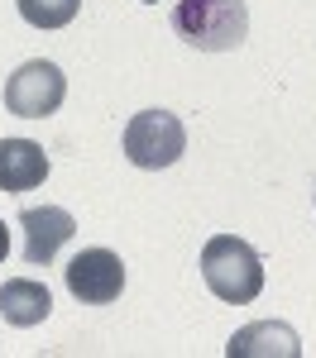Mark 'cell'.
Returning <instances> with one entry per match:
<instances>
[{
	"label": "cell",
	"instance_id": "cell-1",
	"mask_svg": "<svg viewBox=\"0 0 316 358\" xmlns=\"http://www.w3.org/2000/svg\"><path fill=\"white\" fill-rule=\"evenodd\" d=\"M172 34L201 53H235L249 34V10L245 0H177Z\"/></svg>",
	"mask_w": 316,
	"mask_h": 358
},
{
	"label": "cell",
	"instance_id": "cell-2",
	"mask_svg": "<svg viewBox=\"0 0 316 358\" xmlns=\"http://www.w3.org/2000/svg\"><path fill=\"white\" fill-rule=\"evenodd\" d=\"M201 277L230 306H245L263 292V263H259L254 248L245 239H235V234L206 239V248H201Z\"/></svg>",
	"mask_w": 316,
	"mask_h": 358
},
{
	"label": "cell",
	"instance_id": "cell-3",
	"mask_svg": "<svg viewBox=\"0 0 316 358\" xmlns=\"http://www.w3.org/2000/svg\"><path fill=\"white\" fill-rule=\"evenodd\" d=\"M125 158L144 172H158V167H172L182 153H187V129L172 110H139L130 124H125V138H120Z\"/></svg>",
	"mask_w": 316,
	"mask_h": 358
},
{
	"label": "cell",
	"instance_id": "cell-4",
	"mask_svg": "<svg viewBox=\"0 0 316 358\" xmlns=\"http://www.w3.org/2000/svg\"><path fill=\"white\" fill-rule=\"evenodd\" d=\"M62 96H67V77L53 62L34 57L5 82V110L20 115V120H43V115H57Z\"/></svg>",
	"mask_w": 316,
	"mask_h": 358
},
{
	"label": "cell",
	"instance_id": "cell-5",
	"mask_svg": "<svg viewBox=\"0 0 316 358\" xmlns=\"http://www.w3.org/2000/svg\"><path fill=\"white\" fill-rule=\"evenodd\" d=\"M62 277H67V292L82 306H111L125 292V263H120V253H111V248H82L62 268Z\"/></svg>",
	"mask_w": 316,
	"mask_h": 358
},
{
	"label": "cell",
	"instance_id": "cell-6",
	"mask_svg": "<svg viewBox=\"0 0 316 358\" xmlns=\"http://www.w3.org/2000/svg\"><path fill=\"white\" fill-rule=\"evenodd\" d=\"M20 229H25V263L29 268H48L57 258V248L77 234V220L62 206H29L20 215Z\"/></svg>",
	"mask_w": 316,
	"mask_h": 358
},
{
	"label": "cell",
	"instance_id": "cell-7",
	"mask_svg": "<svg viewBox=\"0 0 316 358\" xmlns=\"http://www.w3.org/2000/svg\"><path fill=\"white\" fill-rule=\"evenodd\" d=\"M230 358H302V339H297V330L292 325H283V320H254V325H245V330L230 334L226 344Z\"/></svg>",
	"mask_w": 316,
	"mask_h": 358
},
{
	"label": "cell",
	"instance_id": "cell-8",
	"mask_svg": "<svg viewBox=\"0 0 316 358\" xmlns=\"http://www.w3.org/2000/svg\"><path fill=\"white\" fill-rule=\"evenodd\" d=\"M48 177V153L34 138H0V192H34Z\"/></svg>",
	"mask_w": 316,
	"mask_h": 358
},
{
	"label": "cell",
	"instance_id": "cell-9",
	"mask_svg": "<svg viewBox=\"0 0 316 358\" xmlns=\"http://www.w3.org/2000/svg\"><path fill=\"white\" fill-rule=\"evenodd\" d=\"M48 310H53V296H48V287L34 282V277H10V282L0 287V315H5V325H20V330L43 325Z\"/></svg>",
	"mask_w": 316,
	"mask_h": 358
},
{
	"label": "cell",
	"instance_id": "cell-10",
	"mask_svg": "<svg viewBox=\"0 0 316 358\" xmlns=\"http://www.w3.org/2000/svg\"><path fill=\"white\" fill-rule=\"evenodd\" d=\"M20 5V15H25V24L34 29H62L77 20V10H82V0H15Z\"/></svg>",
	"mask_w": 316,
	"mask_h": 358
},
{
	"label": "cell",
	"instance_id": "cell-11",
	"mask_svg": "<svg viewBox=\"0 0 316 358\" xmlns=\"http://www.w3.org/2000/svg\"><path fill=\"white\" fill-rule=\"evenodd\" d=\"M5 253H10V234H5V220H0V263H5Z\"/></svg>",
	"mask_w": 316,
	"mask_h": 358
},
{
	"label": "cell",
	"instance_id": "cell-12",
	"mask_svg": "<svg viewBox=\"0 0 316 358\" xmlns=\"http://www.w3.org/2000/svg\"><path fill=\"white\" fill-rule=\"evenodd\" d=\"M144 5H158V0H144Z\"/></svg>",
	"mask_w": 316,
	"mask_h": 358
},
{
	"label": "cell",
	"instance_id": "cell-13",
	"mask_svg": "<svg viewBox=\"0 0 316 358\" xmlns=\"http://www.w3.org/2000/svg\"><path fill=\"white\" fill-rule=\"evenodd\" d=\"M312 192H316V187H312Z\"/></svg>",
	"mask_w": 316,
	"mask_h": 358
}]
</instances>
